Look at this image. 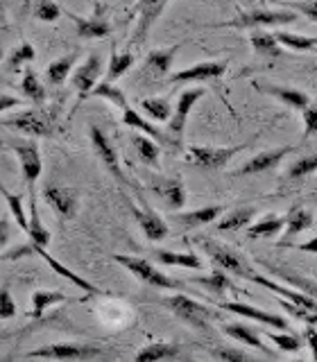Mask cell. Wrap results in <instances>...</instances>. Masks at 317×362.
I'll return each instance as SVG.
<instances>
[{"instance_id": "obj_45", "label": "cell", "mask_w": 317, "mask_h": 362, "mask_svg": "<svg viewBox=\"0 0 317 362\" xmlns=\"http://www.w3.org/2000/svg\"><path fill=\"white\" fill-rule=\"evenodd\" d=\"M313 173H317V154H311V156H301L299 161H294L286 177L288 179H304V177H311Z\"/></svg>"}, {"instance_id": "obj_58", "label": "cell", "mask_w": 317, "mask_h": 362, "mask_svg": "<svg viewBox=\"0 0 317 362\" xmlns=\"http://www.w3.org/2000/svg\"><path fill=\"white\" fill-rule=\"evenodd\" d=\"M292 362H306V360H292Z\"/></svg>"}, {"instance_id": "obj_11", "label": "cell", "mask_w": 317, "mask_h": 362, "mask_svg": "<svg viewBox=\"0 0 317 362\" xmlns=\"http://www.w3.org/2000/svg\"><path fill=\"white\" fill-rule=\"evenodd\" d=\"M43 197L50 204L52 211L64 220H73L79 209V197L77 190L62 186V184H48L43 188Z\"/></svg>"}, {"instance_id": "obj_18", "label": "cell", "mask_w": 317, "mask_h": 362, "mask_svg": "<svg viewBox=\"0 0 317 362\" xmlns=\"http://www.w3.org/2000/svg\"><path fill=\"white\" fill-rule=\"evenodd\" d=\"M166 5H168L166 0H145V3L136 5V9H139V23H136V32H134L136 45H141L147 39V34H150L156 18L161 16Z\"/></svg>"}, {"instance_id": "obj_3", "label": "cell", "mask_w": 317, "mask_h": 362, "mask_svg": "<svg viewBox=\"0 0 317 362\" xmlns=\"http://www.w3.org/2000/svg\"><path fill=\"white\" fill-rule=\"evenodd\" d=\"M28 358H39V360H52V362H86L105 356V351L96 344H77V342H54L45 344L25 354Z\"/></svg>"}, {"instance_id": "obj_17", "label": "cell", "mask_w": 317, "mask_h": 362, "mask_svg": "<svg viewBox=\"0 0 317 362\" xmlns=\"http://www.w3.org/2000/svg\"><path fill=\"white\" fill-rule=\"evenodd\" d=\"M204 98V88H188L184 93L179 95L177 100V107H175V116L170 118V136H173L175 141L181 139V134H184V127H186V120H188V113L190 109L197 105V100Z\"/></svg>"}, {"instance_id": "obj_4", "label": "cell", "mask_w": 317, "mask_h": 362, "mask_svg": "<svg viewBox=\"0 0 317 362\" xmlns=\"http://www.w3.org/2000/svg\"><path fill=\"white\" fill-rule=\"evenodd\" d=\"M163 305H168V310L173 315H177L181 322L195 326V328H200V331H207L209 324L218 317L211 308L202 305L195 299L186 297V294H173V297H166Z\"/></svg>"}, {"instance_id": "obj_42", "label": "cell", "mask_w": 317, "mask_h": 362, "mask_svg": "<svg viewBox=\"0 0 317 362\" xmlns=\"http://www.w3.org/2000/svg\"><path fill=\"white\" fill-rule=\"evenodd\" d=\"M0 195L5 197L7 202V206H9V213H11V218H14V222L21 226V231H25L28 233V215H25V209H23V197L21 195H14V192H9L3 184H0Z\"/></svg>"}, {"instance_id": "obj_39", "label": "cell", "mask_w": 317, "mask_h": 362, "mask_svg": "<svg viewBox=\"0 0 317 362\" xmlns=\"http://www.w3.org/2000/svg\"><path fill=\"white\" fill-rule=\"evenodd\" d=\"M192 283H197V286H202L204 290L211 292V294H222L226 290H234L229 276H226L224 272L218 269V267L211 272V276H197V279H192Z\"/></svg>"}, {"instance_id": "obj_25", "label": "cell", "mask_w": 317, "mask_h": 362, "mask_svg": "<svg viewBox=\"0 0 317 362\" xmlns=\"http://www.w3.org/2000/svg\"><path fill=\"white\" fill-rule=\"evenodd\" d=\"M154 263L166 267H184V269H202L204 263L197 254L192 252H168V249H154L152 252Z\"/></svg>"}, {"instance_id": "obj_19", "label": "cell", "mask_w": 317, "mask_h": 362, "mask_svg": "<svg viewBox=\"0 0 317 362\" xmlns=\"http://www.w3.org/2000/svg\"><path fill=\"white\" fill-rule=\"evenodd\" d=\"M122 124H127V127H134L139 134H145L147 139H152L158 145H175L177 143L173 136H166L161 129L154 127L150 120H145L141 113L136 111V109H132L129 105L122 109Z\"/></svg>"}, {"instance_id": "obj_36", "label": "cell", "mask_w": 317, "mask_h": 362, "mask_svg": "<svg viewBox=\"0 0 317 362\" xmlns=\"http://www.w3.org/2000/svg\"><path fill=\"white\" fill-rule=\"evenodd\" d=\"M75 59H77V54L71 52V54H64V57H59V59L50 62L48 68H45V77H48V82H50L52 86L64 84V79L73 73V64H75Z\"/></svg>"}, {"instance_id": "obj_24", "label": "cell", "mask_w": 317, "mask_h": 362, "mask_svg": "<svg viewBox=\"0 0 317 362\" xmlns=\"http://www.w3.org/2000/svg\"><path fill=\"white\" fill-rule=\"evenodd\" d=\"M222 206H204V209H195L188 213H175L173 222L179 224L181 229H197V226H207L211 222H215L222 215Z\"/></svg>"}, {"instance_id": "obj_50", "label": "cell", "mask_w": 317, "mask_h": 362, "mask_svg": "<svg viewBox=\"0 0 317 362\" xmlns=\"http://www.w3.org/2000/svg\"><path fill=\"white\" fill-rule=\"evenodd\" d=\"M16 315V303H14V297H11V290L5 283V286H0V320H11V317Z\"/></svg>"}, {"instance_id": "obj_7", "label": "cell", "mask_w": 317, "mask_h": 362, "mask_svg": "<svg viewBox=\"0 0 317 362\" xmlns=\"http://www.w3.org/2000/svg\"><path fill=\"white\" fill-rule=\"evenodd\" d=\"M247 143L243 145H234V147H211V145H192L188 147L186 152V158L188 161L200 168V170H220L224 168L226 163L231 161V158L245 150Z\"/></svg>"}, {"instance_id": "obj_32", "label": "cell", "mask_w": 317, "mask_h": 362, "mask_svg": "<svg viewBox=\"0 0 317 362\" xmlns=\"http://www.w3.org/2000/svg\"><path fill=\"white\" fill-rule=\"evenodd\" d=\"M313 226V215L304 209H290V213L286 215V229H283V245L288 240H292L294 235L304 233L306 229Z\"/></svg>"}, {"instance_id": "obj_30", "label": "cell", "mask_w": 317, "mask_h": 362, "mask_svg": "<svg viewBox=\"0 0 317 362\" xmlns=\"http://www.w3.org/2000/svg\"><path fill=\"white\" fill-rule=\"evenodd\" d=\"M68 301H75V299H71L64 292L37 290V292L32 294V313H30V317L39 320V317H43V313L48 310V308H52V305H57V303H68Z\"/></svg>"}, {"instance_id": "obj_8", "label": "cell", "mask_w": 317, "mask_h": 362, "mask_svg": "<svg viewBox=\"0 0 317 362\" xmlns=\"http://www.w3.org/2000/svg\"><path fill=\"white\" fill-rule=\"evenodd\" d=\"M25 254H37V256H41V258L45 260V263L50 265V269H52V272H57V274L64 276L66 281H71L73 286H77L79 290H84V292L88 294V297H96V294L100 292V290L93 286V283H88L86 279L77 276L75 272H71V269H68L64 263H59V260H57V258H52V256L48 254V249H45V247H39V245H32V243H30V245H25V247L14 249V252H11L9 256H5V258H7V260H16V258L25 256Z\"/></svg>"}, {"instance_id": "obj_15", "label": "cell", "mask_w": 317, "mask_h": 362, "mask_svg": "<svg viewBox=\"0 0 317 362\" xmlns=\"http://www.w3.org/2000/svg\"><path fill=\"white\" fill-rule=\"evenodd\" d=\"M297 147L294 145H286V147H275V150H265L256 156H252L249 161H245V165L238 170V177H247V175H260V173H267V170L277 168L283 158H286L290 152H294Z\"/></svg>"}, {"instance_id": "obj_53", "label": "cell", "mask_w": 317, "mask_h": 362, "mask_svg": "<svg viewBox=\"0 0 317 362\" xmlns=\"http://www.w3.org/2000/svg\"><path fill=\"white\" fill-rule=\"evenodd\" d=\"M304 339H306V344L311 346V351H313V358H315V362H317V326H306V331H304Z\"/></svg>"}, {"instance_id": "obj_46", "label": "cell", "mask_w": 317, "mask_h": 362, "mask_svg": "<svg viewBox=\"0 0 317 362\" xmlns=\"http://www.w3.org/2000/svg\"><path fill=\"white\" fill-rule=\"evenodd\" d=\"M265 337L267 339H272L281 351H286V354H297V351L304 346V342H301V337H297V335H292V333H272V331H265Z\"/></svg>"}, {"instance_id": "obj_29", "label": "cell", "mask_w": 317, "mask_h": 362, "mask_svg": "<svg viewBox=\"0 0 317 362\" xmlns=\"http://www.w3.org/2000/svg\"><path fill=\"white\" fill-rule=\"evenodd\" d=\"M263 267L270 272V274H275V276L283 279L286 283H290V286L299 288V292H304V294H309V297L317 299V281H313V279H306V276H297V274H292L290 269L281 267V265L263 263Z\"/></svg>"}, {"instance_id": "obj_57", "label": "cell", "mask_w": 317, "mask_h": 362, "mask_svg": "<svg viewBox=\"0 0 317 362\" xmlns=\"http://www.w3.org/2000/svg\"><path fill=\"white\" fill-rule=\"evenodd\" d=\"M0 59H3V43H0Z\"/></svg>"}, {"instance_id": "obj_26", "label": "cell", "mask_w": 317, "mask_h": 362, "mask_svg": "<svg viewBox=\"0 0 317 362\" xmlns=\"http://www.w3.org/2000/svg\"><path fill=\"white\" fill-rule=\"evenodd\" d=\"M64 14H68L73 18V23L77 25V34H79V37H84V39H105L111 34V23L107 18H102V16L82 18V16H77V14H73V11H68V9H64Z\"/></svg>"}, {"instance_id": "obj_2", "label": "cell", "mask_w": 317, "mask_h": 362, "mask_svg": "<svg viewBox=\"0 0 317 362\" xmlns=\"http://www.w3.org/2000/svg\"><path fill=\"white\" fill-rule=\"evenodd\" d=\"M111 258L116 260L118 265H122L125 269H127L129 274H134L136 279H141L145 286H152L156 290H181V288H184L179 281L170 279L168 274H163V272H158V267H154L152 260H147V258L125 256V254H113Z\"/></svg>"}, {"instance_id": "obj_33", "label": "cell", "mask_w": 317, "mask_h": 362, "mask_svg": "<svg viewBox=\"0 0 317 362\" xmlns=\"http://www.w3.org/2000/svg\"><path fill=\"white\" fill-rule=\"evenodd\" d=\"M28 238L32 245H39L48 249L50 245V231L45 229L41 218H39V211H37V197H30V224H28Z\"/></svg>"}, {"instance_id": "obj_44", "label": "cell", "mask_w": 317, "mask_h": 362, "mask_svg": "<svg viewBox=\"0 0 317 362\" xmlns=\"http://www.w3.org/2000/svg\"><path fill=\"white\" fill-rule=\"evenodd\" d=\"M93 95L105 98V100H109V102H111V105H116V107H120V109L127 107V98H125L122 90H120V88H116L113 84L100 82L93 90H91V95H88V98H93Z\"/></svg>"}, {"instance_id": "obj_37", "label": "cell", "mask_w": 317, "mask_h": 362, "mask_svg": "<svg viewBox=\"0 0 317 362\" xmlns=\"http://www.w3.org/2000/svg\"><path fill=\"white\" fill-rule=\"evenodd\" d=\"M134 64H136V57L129 50H125V52L113 50L111 59H109V66H107V84L116 82V79L127 73Z\"/></svg>"}, {"instance_id": "obj_49", "label": "cell", "mask_w": 317, "mask_h": 362, "mask_svg": "<svg viewBox=\"0 0 317 362\" xmlns=\"http://www.w3.org/2000/svg\"><path fill=\"white\" fill-rule=\"evenodd\" d=\"M213 356L222 360V362H258L254 356H249L243 349H234V346H218L213 349Z\"/></svg>"}, {"instance_id": "obj_6", "label": "cell", "mask_w": 317, "mask_h": 362, "mask_svg": "<svg viewBox=\"0 0 317 362\" xmlns=\"http://www.w3.org/2000/svg\"><path fill=\"white\" fill-rule=\"evenodd\" d=\"M200 245H202L204 252L211 256L215 267L226 272V274H236V276H241V279H249V276L254 274L252 265H249L247 260H245V256L238 254L236 249L226 247L222 243H215V240H202Z\"/></svg>"}, {"instance_id": "obj_56", "label": "cell", "mask_w": 317, "mask_h": 362, "mask_svg": "<svg viewBox=\"0 0 317 362\" xmlns=\"http://www.w3.org/2000/svg\"><path fill=\"white\" fill-rule=\"evenodd\" d=\"M297 249H299V252H304V254H317V235H313L309 243L297 245Z\"/></svg>"}, {"instance_id": "obj_48", "label": "cell", "mask_w": 317, "mask_h": 362, "mask_svg": "<svg viewBox=\"0 0 317 362\" xmlns=\"http://www.w3.org/2000/svg\"><path fill=\"white\" fill-rule=\"evenodd\" d=\"M62 7L57 5V3H50V0H41V3H37L32 7V14L34 18H39L43 23H54L57 18L62 16Z\"/></svg>"}, {"instance_id": "obj_41", "label": "cell", "mask_w": 317, "mask_h": 362, "mask_svg": "<svg viewBox=\"0 0 317 362\" xmlns=\"http://www.w3.org/2000/svg\"><path fill=\"white\" fill-rule=\"evenodd\" d=\"M141 109L156 122H170V116H173V107L163 98H145L141 100Z\"/></svg>"}, {"instance_id": "obj_14", "label": "cell", "mask_w": 317, "mask_h": 362, "mask_svg": "<svg viewBox=\"0 0 317 362\" xmlns=\"http://www.w3.org/2000/svg\"><path fill=\"white\" fill-rule=\"evenodd\" d=\"M220 308L224 310H229L234 315H241L245 317V320H252V322H258V324H263V326H272V328H279V331H290V324L288 320H283L281 315H275V313H265V310H260L256 308V305H249V303H238V301H226L222 303Z\"/></svg>"}, {"instance_id": "obj_5", "label": "cell", "mask_w": 317, "mask_h": 362, "mask_svg": "<svg viewBox=\"0 0 317 362\" xmlns=\"http://www.w3.org/2000/svg\"><path fill=\"white\" fill-rule=\"evenodd\" d=\"M297 21V14L290 9H252V11H245L238 18L229 21V23H222V28H241V30H260V28H283V25H290V23Z\"/></svg>"}, {"instance_id": "obj_28", "label": "cell", "mask_w": 317, "mask_h": 362, "mask_svg": "<svg viewBox=\"0 0 317 362\" xmlns=\"http://www.w3.org/2000/svg\"><path fill=\"white\" fill-rule=\"evenodd\" d=\"M179 356V344L177 342H152L143 346L139 354H136V362H161V360H170V358H177Z\"/></svg>"}, {"instance_id": "obj_12", "label": "cell", "mask_w": 317, "mask_h": 362, "mask_svg": "<svg viewBox=\"0 0 317 362\" xmlns=\"http://www.w3.org/2000/svg\"><path fill=\"white\" fill-rule=\"evenodd\" d=\"M102 73V57L98 52H91L82 66L73 73V86L77 90V102H82L91 95V90L98 86V79Z\"/></svg>"}, {"instance_id": "obj_54", "label": "cell", "mask_w": 317, "mask_h": 362, "mask_svg": "<svg viewBox=\"0 0 317 362\" xmlns=\"http://www.w3.org/2000/svg\"><path fill=\"white\" fill-rule=\"evenodd\" d=\"M21 105H23V100H18L14 95H3V93H0V113L9 111V109H16Z\"/></svg>"}, {"instance_id": "obj_1", "label": "cell", "mask_w": 317, "mask_h": 362, "mask_svg": "<svg viewBox=\"0 0 317 362\" xmlns=\"http://www.w3.org/2000/svg\"><path fill=\"white\" fill-rule=\"evenodd\" d=\"M3 124L28 136H39V139H50L59 129L57 127V109H41V107L18 111L14 116L5 118Z\"/></svg>"}, {"instance_id": "obj_55", "label": "cell", "mask_w": 317, "mask_h": 362, "mask_svg": "<svg viewBox=\"0 0 317 362\" xmlns=\"http://www.w3.org/2000/svg\"><path fill=\"white\" fill-rule=\"evenodd\" d=\"M9 243V220L7 218H0V249Z\"/></svg>"}, {"instance_id": "obj_16", "label": "cell", "mask_w": 317, "mask_h": 362, "mask_svg": "<svg viewBox=\"0 0 317 362\" xmlns=\"http://www.w3.org/2000/svg\"><path fill=\"white\" fill-rule=\"evenodd\" d=\"M249 281H254V283H258V286H263L265 290H272V292L277 294V297L288 299L290 303L299 305V308H306V310H311V313L317 315V299L309 297V294H304V292H299V290H292V288H288V286H281V283L270 281L267 276L258 274V272H254V274L249 276Z\"/></svg>"}, {"instance_id": "obj_38", "label": "cell", "mask_w": 317, "mask_h": 362, "mask_svg": "<svg viewBox=\"0 0 317 362\" xmlns=\"http://www.w3.org/2000/svg\"><path fill=\"white\" fill-rule=\"evenodd\" d=\"M21 90L23 95H25L30 102H34L37 107H41L45 102V86L41 84L39 75L32 71V68H28L25 73H23V82H21Z\"/></svg>"}, {"instance_id": "obj_21", "label": "cell", "mask_w": 317, "mask_h": 362, "mask_svg": "<svg viewBox=\"0 0 317 362\" xmlns=\"http://www.w3.org/2000/svg\"><path fill=\"white\" fill-rule=\"evenodd\" d=\"M256 88H260L263 93L277 98L279 102H283L286 107L294 109V111H306L311 107V98L299 88H290V86H275V84H254Z\"/></svg>"}, {"instance_id": "obj_23", "label": "cell", "mask_w": 317, "mask_h": 362, "mask_svg": "<svg viewBox=\"0 0 317 362\" xmlns=\"http://www.w3.org/2000/svg\"><path fill=\"white\" fill-rule=\"evenodd\" d=\"M179 50V45H173V48H161V50H152L145 54V64H143V71L147 77L158 79L163 77L166 73H170L175 62V54Z\"/></svg>"}, {"instance_id": "obj_51", "label": "cell", "mask_w": 317, "mask_h": 362, "mask_svg": "<svg viewBox=\"0 0 317 362\" xmlns=\"http://www.w3.org/2000/svg\"><path fill=\"white\" fill-rule=\"evenodd\" d=\"M281 9H290V11H299L306 18H311L317 23V0H306V3H283Z\"/></svg>"}, {"instance_id": "obj_31", "label": "cell", "mask_w": 317, "mask_h": 362, "mask_svg": "<svg viewBox=\"0 0 317 362\" xmlns=\"http://www.w3.org/2000/svg\"><path fill=\"white\" fill-rule=\"evenodd\" d=\"M286 229V218L279 215H265L263 220H258L256 224H249L247 238L249 240H258V238H275Z\"/></svg>"}, {"instance_id": "obj_20", "label": "cell", "mask_w": 317, "mask_h": 362, "mask_svg": "<svg viewBox=\"0 0 317 362\" xmlns=\"http://www.w3.org/2000/svg\"><path fill=\"white\" fill-rule=\"evenodd\" d=\"M134 218H136V222H139L141 231L145 233L147 240L158 243V240H163V238H168V233H170L168 224L163 222L161 215H158L156 211H152L150 206H145V209L134 206Z\"/></svg>"}, {"instance_id": "obj_10", "label": "cell", "mask_w": 317, "mask_h": 362, "mask_svg": "<svg viewBox=\"0 0 317 362\" xmlns=\"http://www.w3.org/2000/svg\"><path fill=\"white\" fill-rule=\"evenodd\" d=\"M88 136H91V145H93V150H96V154H98L100 161L105 163V168L120 181L122 186H127L129 181H127V177H125L122 168H120L118 150H116V147H113V143L109 141V136H107L105 132H102V129L98 127V124H91Z\"/></svg>"}, {"instance_id": "obj_13", "label": "cell", "mask_w": 317, "mask_h": 362, "mask_svg": "<svg viewBox=\"0 0 317 362\" xmlns=\"http://www.w3.org/2000/svg\"><path fill=\"white\" fill-rule=\"evenodd\" d=\"M226 73V62H202L184 71H177L168 77L170 84H184V82H209V79H218Z\"/></svg>"}, {"instance_id": "obj_22", "label": "cell", "mask_w": 317, "mask_h": 362, "mask_svg": "<svg viewBox=\"0 0 317 362\" xmlns=\"http://www.w3.org/2000/svg\"><path fill=\"white\" fill-rule=\"evenodd\" d=\"M150 188L154 195L161 197L173 211H179L186 204V190L179 179H154Z\"/></svg>"}, {"instance_id": "obj_27", "label": "cell", "mask_w": 317, "mask_h": 362, "mask_svg": "<svg viewBox=\"0 0 317 362\" xmlns=\"http://www.w3.org/2000/svg\"><path fill=\"white\" fill-rule=\"evenodd\" d=\"M222 333H224V335H229L231 339H236V342H243V344L252 346V349H256V351H263L265 356H275V354H272V349H267V346L263 344V339H260V335L254 331L252 326L241 324V322L224 324V326H222Z\"/></svg>"}, {"instance_id": "obj_9", "label": "cell", "mask_w": 317, "mask_h": 362, "mask_svg": "<svg viewBox=\"0 0 317 362\" xmlns=\"http://www.w3.org/2000/svg\"><path fill=\"white\" fill-rule=\"evenodd\" d=\"M11 150L18 156L21 173L25 179V186L30 190V197H34V184L41 177L43 161H41V150L34 141H11Z\"/></svg>"}, {"instance_id": "obj_47", "label": "cell", "mask_w": 317, "mask_h": 362, "mask_svg": "<svg viewBox=\"0 0 317 362\" xmlns=\"http://www.w3.org/2000/svg\"><path fill=\"white\" fill-rule=\"evenodd\" d=\"M34 48H32V43H21L18 48L9 54V59H7V68L11 73H16L18 68L23 66V64H30V62H34Z\"/></svg>"}, {"instance_id": "obj_43", "label": "cell", "mask_w": 317, "mask_h": 362, "mask_svg": "<svg viewBox=\"0 0 317 362\" xmlns=\"http://www.w3.org/2000/svg\"><path fill=\"white\" fill-rule=\"evenodd\" d=\"M134 147L136 154L145 163V165H156L158 163V143H154L152 139H147L145 134H136L134 136Z\"/></svg>"}, {"instance_id": "obj_40", "label": "cell", "mask_w": 317, "mask_h": 362, "mask_svg": "<svg viewBox=\"0 0 317 362\" xmlns=\"http://www.w3.org/2000/svg\"><path fill=\"white\" fill-rule=\"evenodd\" d=\"M275 37L279 41V45H286L290 50H299V52H306V50H313L317 48V37H306V34H292V32H275Z\"/></svg>"}, {"instance_id": "obj_34", "label": "cell", "mask_w": 317, "mask_h": 362, "mask_svg": "<svg viewBox=\"0 0 317 362\" xmlns=\"http://www.w3.org/2000/svg\"><path fill=\"white\" fill-rule=\"evenodd\" d=\"M249 41H252V48L256 54H263V57H272V59H277V57H281V45L275 37V32H265V30H254L252 37H249Z\"/></svg>"}, {"instance_id": "obj_35", "label": "cell", "mask_w": 317, "mask_h": 362, "mask_svg": "<svg viewBox=\"0 0 317 362\" xmlns=\"http://www.w3.org/2000/svg\"><path fill=\"white\" fill-rule=\"evenodd\" d=\"M254 218V209L247 206V209H236L231 213H226L224 218L218 222V231H226V233H234V231H243L249 229Z\"/></svg>"}, {"instance_id": "obj_52", "label": "cell", "mask_w": 317, "mask_h": 362, "mask_svg": "<svg viewBox=\"0 0 317 362\" xmlns=\"http://www.w3.org/2000/svg\"><path fill=\"white\" fill-rule=\"evenodd\" d=\"M313 134H317V102H311L304 111V139H311Z\"/></svg>"}]
</instances>
